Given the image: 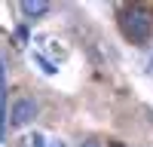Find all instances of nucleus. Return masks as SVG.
<instances>
[{
  "mask_svg": "<svg viewBox=\"0 0 153 147\" xmlns=\"http://www.w3.org/2000/svg\"><path fill=\"white\" fill-rule=\"evenodd\" d=\"M123 34L132 43H147L153 34V19L144 6H126L123 9Z\"/></svg>",
  "mask_w": 153,
  "mask_h": 147,
  "instance_id": "obj_1",
  "label": "nucleus"
},
{
  "mask_svg": "<svg viewBox=\"0 0 153 147\" xmlns=\"http://www.w3.org/2000/svg\"><path fill=\"white\" fill-rule=\"evenodd\" d=\"M37 117V101L34 98H16V104H12V126L22 129V126H28V122Z\"/></svg>",
  "mask_w": 153,
  "mask_h": 147,
  "instance_id": "obj_2",
  "label": "nucleus"
},
{
  "mask_svg": "<svg viewBox=\"0 0 153 147\" xmlns=\"http://www.w3.org/2000/svg\"><path fill=\"white\" fill-rule=\"evenodd\" d=\"M19 9L25 12V16H43V12L49 9V3H31V0H25V3H19Z\"/></svg>",
  "mask_w": 153,
  "mask_h": 147,
  "instance_id": "obj_3",
  "label": "nucleus"
},
{
  "mask_svg": "<svg viewBox=\"0 0 153 147\" xmlns=\"http://www.w3.org/2000/svg\"><path fill=\"white\" fill-rule=\"evenodd\" d=\"M34 61L40 65V71H43V74H55V71H58V68H55V65H52V61H49L43 52H34Z\"/></svg>",
  "mask_w": 153,
  "mask_h": 147,
  "instance_id": "obj_4",
  "label": "nucleus"
},
{
  "mask_svg": "<svg viewBox=\"0 0 153 147\" xmlns=\"http://www.w3.org/2000/svg\"><path fill=\"white\" fill-rule=\"evenodd\" d=\"M16 40H19V43H28V28H25V24L16 28Z\"/></svg>",
  "mask_w": 153,
  "mask_h": 147,
  "instance_id": "obj_5",
  "label": "nucleus"
},
{
  "mask_svg": "<svg viewBox=\"0 0 153 147\" xmlns=\"http://www.w3.org/2000/svg\"><path fill=\"white\" fill-rule=\"evenodd\" d=\"M83 147H104L101 141H95V138H89V141H83Z\"/></svg>",
  "mask_w": 153,
  "mask_h": 147,
  "instance_id": "obj_6",
  "label": "nucleus"
},
{
  "mask_svg": "<svg viewBox=\"0 0 153 147\" xmlns=\"http://www.w3.org/2000/svg\"><path fill=\"white\" fill-rule=\"evenodd\" d=\"M31 141H34L31 147H43V135H34V138H31Z\"/></svg>",
  "mask_w": 153,
  "mask_h": 147,
  "instance_id": "obj_7",
  "label": "nucleus"
},
{
  "mask_svg": "<svg viewBox=\"0 0 153 147\" xmlns=\"http://www.w3.org/2000/svg\"><path fill=\"white\" fill-rule=\"evenodd\" d=\"M52 147H65V144H61V141H55V144H52Z\"/></svg>",
  "mask_w": 153,
  "mask_h": 147,
  "instance_id": "obj_8",
  "label": "nucleus"
},
{
  "mask_svg": "<svg viewBox=\"0 0 153 147\" xmlns=\"http://www.w3.org/2000/svg\"><path fill=\"white\" fill-rule=\"evenodd\" d=\"M113 147H123V144H113Z\"/></svg>",
  "mask_w": 153,
  "mask_h": 147,
  "instance_id": "obj_9",
  "label": "nucleus"
}]
</instances>
